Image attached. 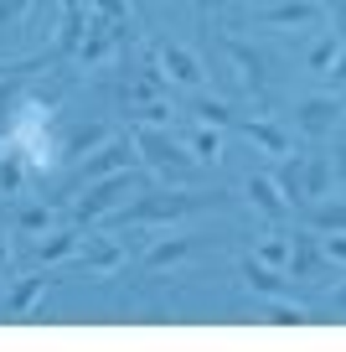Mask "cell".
I'll list each match as a JSON object with an SVG mask.
<instances>
[{"label":"cell","mask_w":346,"mask_h":352,"mask_svg":"<svg viewBox=\"0 0 346 352\" xmlns=\"http://www.w3.org/2000/svg\"><path fill=\"white\" fill-rule=\"evenodd\" d=\"M253 259H259V264H274V270H284V264H290V239H284V233H269V239L253 249Z\"/></svg>","instance_id":"cell-25"},{"label":"cell","mask_w":346,"mask_h":352,"mask_svg":"<svg viewBox=\"0 0 346 352\" xmlns=\"http://www.w3.org/2000/svg\"><path fill=\"white\" fill-rule=\"evenodd\" d=\"M222 57L238 67V83L249 88V94H259V88H264V57L253 52L249 42H238V36H222Z\"/></svg>","instance_id":"cell-9"},{"label":"cell","mask_w":346,"mask_h":352,"mask_svg":"<svg viewBox=\"0 0 346 352\" xmlns=\"http://www.w3.org/2000/svg\"><path fill=\"white\" fill-rule=\"evenodd\" d=\"M243 135H249V140L259 145L264 155H290V151H295L290 130H279L274 120H249V124H243Z\"/></svg>","instance_id":"cell-14"},{"label":"cell","mask_w":346,"mask_h":352,"mask_svg":"<svg viewBox=\"0 0 346 352\" xmlns=\"http://www.w3.org/2000/svg\"><path fill=\"white\" fill-rule=\"evenodd\" d=\"M325 264V254H321V243L315 239H295L290 243V264H284V275L290 280H315V270Z\"/></svg>","instance_id":"cell-15"},{"label":"cell","mask_w":346,"mask_h":352,"mask_svg":"<svg viewBox=\"0 0 346 352\" xmlns=\"http://www.w3.org/2000/svg\"><path fill=\"white\" fill-rule=\"evenodd\" d=\"M108 140V124H78V130H67L62 135V145H57V151L67 155V161H83L88 151H98V145Z\"/></svg>","instance_id":"cell-17"},{"label":"cell","mask_w":346,"mask_h":352,"mask_svg":"<svg viewBox=\"0 0 346 352\" xmlns=\"http://www.w3.org/2000/svg\"><path fill=\"white\" fill-rule=\"evenodd\" d=\"M325 16V0H279V6H264L259 21L264 26H315Z\"/></svg>","instance_id":"cell-8"},{"label":"cell","mask_w":346,"mask_h":352,"mask_svg":"<svg viewBox=\"0 0 346 352\" xmlns=\"http://www.w3.org/2000/svg\"><path fill=\"white\" fill-rule=\"evenodd\" d=\"M196 120H202V124H217V130H222V124H233V109H227L222 99H196Z\"/></svg>","instance_id":"cell-29"},{"label":"cell","mask_w":346,"mask_h":352,"mask_svg":"<svg viewBox=\"0 0 346 352\" xmlns=\"http://www.w3.org/2000/svg\"><path fill=\"white\" fill-rule=\"evenodd\" d=\"M135 120H140V124H171L176 120V109H171V104H165V99H150V104H135Z\"/></svg>","instance_id":"cell-28"},{"label":"cell","mask_w":346,"mask_h":352,"mask_svg":"<svg viewBox=\"0 0 346 352\" xmlns=\"http://www.w3.org/2000/svg\"><path fill=\"white\" fill-rule=\"evenodd\" d=\"M11 67H16V63H0V78H5V73H11Z\"/></svg>","instance_id":"cell-36"},{"label":"cell","mask_w":346,"mask_h":352,"mask_svg":"<svg viewBox=\"0 0 346 352\" xmlns=\"http://www.w3.org/2000/svg\"><path fill=\"white\" fill-rule=\"evenodd\" d=\"M238 275L249 280L253 296H290V275H284V270H274V264H259L253 254L238 264Z\"/></svg>","instance_id":"cell-11"},{"label":"cell","mask_w":346,"mask_h":352,"mask_svg":"<svg viewBox=\"0 0 346 352\" xmlns=\"http://www.w3.org/2000/svg\"><path fill=\"white\" fill-rule=\"evenodd\" d=\"M5 259H11V243H5V228H0V270H5Z\"/></svg>","instance_id":"cell-35"},{"label":"cell","mask_w":346,"mask_h":352,"mask_svg":"<svg viewBox=\"0 0 346 352\" xmlns=\"http://www.w3.org/2000/svg\"><path fill=\"white\" fill-rule=\"evenodd\" d=\"M321 254H325V264H346V233H325Z\"/></svg>","instance_id":"cell-30"},{"label":"cell","mask_w":346,"mask_h":352,"mask_svg":"<svg viewBox=\"0 0 346 352\" xmlns=\"http://www.w3.org/2000/svg\"><path fill=\"white\" fill-rule=\"evenodd\" d=\"M325 78H336V83H346V42H341V52H336V63H331V73Z\"/></svg>","instance_id":"cell-33"},{"label":"cell","mask_w":346,"mask_h":352,"mask_svg":"<svg viewBox=\"0 0 346 352\" xmlns=\"http://www.w3.org/2000/svg\"><path fill=\"white\" fill-rule=\"evenodd\" d=\"M274 182H279L284 202H290V208H300V202H305V155H279Z\"/></svg>","instance_id":"cell-18"},{"label":"cell","mask_w":346,"mask_h":352,"mask_svg":"<svg viewBox=\"0 0 346 352\" xmlns=\"http://www.w3.org/2000/svg\"><path fill=\"white\" fill-rule=\"evenodd\" d=\"M78 243H83V233H78V228H52L42 243H36V259H42V264H62V259H73Z\"/></svg>","instance_id":"cell-20"},{"label":"cell","mask_w":346,"mask_h":352,"mask_svg":"<svg viewBox=\"0 0 346 352\" xmlns=\"http://www.w3.org/2000/svg\"><path fill=\"white\" fill-rule=\"evenodd\" d=\"M73 259H78V270H88V275H119L124 270V243H114V239H88V243H78L73 249Z\"/></svg>","instance_id":"cell-4"},{"label":"cell","mask_w":346,"mask_h":352,"mask_svg":"<svg viewBox=\"0 0 346 352\" xmlns=\"http://www.w3.org/2000/svg\"><path fill=\"white\" fill-rule=\"evenodd\" d=\"M310 228H315V233H346V202L321 197V202L310 208Z\"/></svg>","instance_id":"cell-23"},{"label":"cell","mask_w":346,"mask_h":352,"mask_svg":"<svg viewBox=\"0 0 346 352\" xmlns=\"http://www.w3.org/2000/svg\"><path fill=\"white\" fill-rule=\"evenodd\" d=\"M336 52H341V36L325 32L321 42L310 47V73H321V78H325V73H331V63H336Z\"/></svg>","instance_id":"cell-26"},{"label":"cell","mask_w":346,"mask_h":352,"mask_svg":"<svg viewBox=\"0 0 346 352\" xmlns=\"http://www.w3.org/2000/svg\"><path fill=\"white\" fill-rule=\"evenodd\" d=\"M243 192H249V202H253V208H259L269 223H279L284 212H290V202H284L279 182H274V176H264V171H253L249 182H243Z\"/></svg>","instance_id":"cell-10"},{"label":"cell","mask_w":346,"mask_h":352,"mask_svg":"<svg viewBox=\"0 0 346 352\" xmlns=\"http://www.w3.org/2000/svg\"><path fill=\"white\" fill-rule=\"evenodd\" d=\"M140 192H145V176L124 166V171H108V176L83 182L67 212H73V223H98V218H108L114 208H124V197H140Z\"/></svg>","instance_id":"cell-1"},{"label":"cell","mask_w":346,"mask_h":352,"mask_svg":"<svg viewBox=\"0 0 346 352\" xmlns=\"http://www.w3.org/2000/svg\"><path fill=\"white\" fill-rule=\"evenodd\" d=\"M155 63L165 67V78L171 83H181V88H202V57L192 52V47H181V42H165L161 52H155Z\"/></svg>","instance_id":"cell-5"},{"label":"cell","mask_w":346,"mask_h":352,"mask_svg":"<svg viewBox=\"0 0 346 352\" xmlns=\"http://www.w3.org/2000/svg\"><path fill=\"white\" fill-rule=\"evenodd\" d=\"M331 187H336V161L331 155H305V202L331 197Z\"/></svg>","instance_id":"cell-13"},{"label":"cell","mask_w":346,"mask_h":352,"mask_svg":"<svg viewBox=\"0 0 346 352\" xmlns=\"http://www.w3.org/2000/svg\"><path fill=\"white\" fill-rule=\"evenodd\" d=\"M93 16L104 26H119V32H130V6L124 0H93Z\"/></svg>","instance_id":"cell-27"},{"label":"cell","mask_w":346,"mask_h":352,"mask_svg":"<svg viewBox=\"0 0 346 352\" xmlns=\"http://www.w3.org/2000/svg\"><path fill=\"white\" fill-rule=\"evenodd\" d=\"M325 16L336 21V36L346 42V0H325Z\"/></svg>","instance_id":"cell-32"},{"label":"cell","mask_w":346,"mask_h":352,"mask_svg":"<svg viewBox=\"0 0 346 352\" xmlns=\"http://www.w3.org/2000/svg\"><path fill=\"white\" fill-rule=\"evenodd\" d=\"M186 151L196 155V166H217L222 161V130H217V124H196L192 140H186Z\"/></svg>","instance_id":"cell-21"},{"label":"cell","mask_w":346,"mask_h":352,"mask_svg":"<svg viewBox=\"0 0 346 352\" xmlns=\"http://www.w3.org/2000/svg\"><path fill=\"white\" fill-rule=\"evenodd\" d=\"M47 296V275H26L21 285L11 290V296H5V316H16V321H26L36 311V300Z\"/></svg>","instance_id":"cell-16"},{"label":"cell","mask_w":346,"mask_h":352,"mask_svg":"<svg viewBox=\"0 0 346 352\" xmlns=\"http://www.w3.org/2000/svg\"><path fill=\"white\" fill-rule=\"evenodd\" d=\"M331 311H341V316H346V280L331 290Z\"/></svg>","instance_id":"cell-34"},{"label":"cell","mask_w":346,"mask_h":352,"mask_svg":"<svg viewBox=\"0 0 346 352\" xmlns=\"http://www.w3.org/2000/svg\"><path fill=\"white\" fill-rule=\"evenodd\" d=\"M341 99H331V94H315V99H300V109H295V124H300L305 135H331L336 124H341Z\"/></svg>","instance_id":"cell-6"},{"label":"cell","mask_w":346,"mask_h":352,"mask_svg":"<svg viewBox=\"0 0 346 352\" xmlns=\"http://www.w3.org/2000/svg\"><path fill=\"white\" fill-rule=\"evenodd\" d=\"M259 316L274 321V327H305V321H315L310 311H305L300 300H290V296H259Z\"/></svg>","instance_id":"cell-12"},{"label":"cell","mask_w":346,"mask_h":352,"mask_svg":"<svg viewBox=\"0 0 346 352\" xmlns=\"http://www.w3.org/2000/svg\"><path fill=\"white\" fill-rule=\"evenodd\" d=\"M186 254H192V239H155L150 249H145V270H176V264L186 259Z\"/></svg>","instance_id":"cell-19"},{"label":"cell","mask_w":346,"mask_h":352,"mask_svg":"<svg viewBox=\"0 0 346 352\" xmlns=\"http://www.w3.org/2000/svg\"><path fill=\"white\" fill-rule=\"evenodd\" d=\"M124 166H130V140H114V135H108L98 151H88V155H83V166H78V187H83V182H93V176L124 171Z\"/></svg>","instance_id":"cell-7"},{"label":"cell","mask_w":346,"mask_h":352,"mask_svg":"<svg viewBox=\"0 0 346 352\" xmlns=\"http://www.w3.org/2000/svg\"><path fill=\"white\" fill-rule=\"evenodd\" d=\"M196 208V192H140L135 202L114 208L119 228H150V223H176Z\"/></svg>","instance_id":"cell-3"},{"label":"cell","mask_w":346,"mask_h":352,"mask_svg":"<svg viewBox=\"0 0 346 352\" xmlns=\"http://www.w3.org/2000/svg\"><path fill=\"white\" fill-rule=\"evenodd\" d=\"M16 228H21V233H52L57 228V212L47 208V202H32V208L16 212Z\"/></svg>","instance_id":"cell-24"},{"label":"cell","mask_w":346,"mask_h":352,"mask_svg":"<svg viewBox=\"0 0 346 352\" xmlns=\"http://www.w3.org/2000/svg\"><path fill=\"white\" fill-rule=\"evenodd\" d=\"M130 145L135 155H145V166L161 176H186L196 166V155H186V145L171 135V124H130Z\"/></svg>","instance_id":"cell-2"},{"label":"cell","mask_w":346,"mask_h":352,"mask_svg":"<svg viewBox=\"0 0 346 352\" xmlns=\"http://www.w3.org/2000/svg\"><path fill=\"white\" fill-rule=\"evenodd\" d=\"M26 6H32V0H0V32L21 21V16H26Z\"/></svg>","instance_id":"cell-31"},{"label":"cell","mask_w":346,"mask_h":352,"mask_svg":"<svg viewBox=\"0 0 346 352\" xmlns=\"http://www.w3.org/2000/svg\"><path fill=\"white\" fill-rule=\"evenodd\" d=\"M21 187H26V161H21V151L5 140V151H0V197H16Z\"/></svg>","instance_id":"cell-22"}]
</instances>
